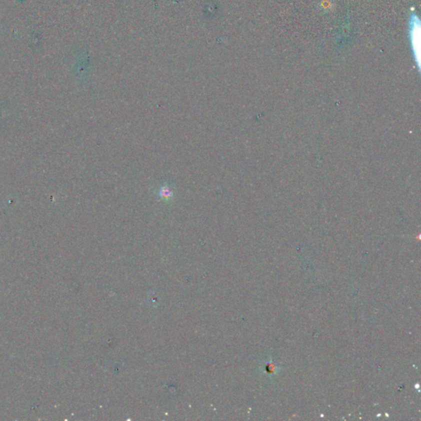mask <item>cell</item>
Segmentation results:
<instances>
[{
	"label": "cell",
	"mask_w": 421,
	"mask_h": 421,
	"mask_svg": "<svg viewBox=\"0 0 421 421\" xmlns=\"http://www.w3.org/2000/svg\"><path fill=\"white\" fill-rule=\"evenodd\" d=\"M409 38L412 54L416 62L418 70H420V20L416 14H412L409 20Z\"/></svg>",
	"instance_id": "1"
},
{
	"label": "cell",
	"mask_w": 421,
	"mask_h": 421,
	"mask_svg": "<svg viewBox=\"0 0 421 421\" xmlns=\"http://www.w3.org/2000/svg\"><path fill=\"white\" fill-rule=\"evenodd\" d=\"M276 370H278V367H276L274 364H266V370L268 374H273V372H276Z\"/></svg>",
	"instance_id": "2"
}]
</instances>
